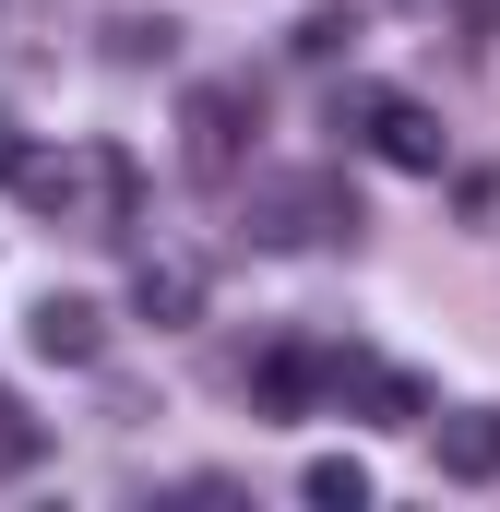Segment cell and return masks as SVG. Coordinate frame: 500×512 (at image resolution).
I'll return each mask as SVG.
<instances>
[{
	"mask_svg": "<svg viewBox=\"0 0 500 512\" xmlns=\"http://www.w3.org/2000/svg\"><path fill=\"white\" fill-rule=\"evenodd\" d=\"M12 191H24L36 215H60L72 239H131V227H143V167H131V143H72V155H36Z\"/></svg>",
	"mask_w": 500,
	"mask_h": 512,
	"instance_id": "cell-1",
	"label": "cell"
},
{
	"mask_svg": "<svg viewBox=\"0 0 500 512\" xmlns=\"http://www.w3.org/2000/svg\"><path fill=\"white\" fill-rule=\"evenodd\" d=\"M250 239H262V251L358 239V191H346V179H262V191H250Z\"/></svg>",
	"mask_w": 500,
	"mask_h": 512,
	"instance_id": "cell-2",
	"label": "cell"
},
{
	"mask_svg": "<svg viewBox=\"0 0 500 512\" xmlns=\"http://www.w3.org/2000/svg\"><path fill=\"white\" fill-rule=\"evenodd\" d=\"M250 131H262V96H250V84H191V96H179V155H191V179H239Z\"/></svg>",
	"mask_w": 500,
	"mask_h": 512,
	"instance_id": "cell-3",
	"label": "cell"
},
{
	"mask_svg": "<svg viewBox=\"0 0 500 512\" xmlns=\"http://www.w3.org/2000/svg\"><path fill=\"white\" fill-rule=\"evenodd\" d=\"M322 393L358 405L370 429H429V382L393 370V358H370V346H334V358H322Z\"/></svg>",
	"mask_w": 500,
	"mask_h": 512,
	"instance_id": "cell-4",
	"label": "cell"
},
{
	"mask_svg": "<svg viewBox=\"0 0 500 512\" xmlns=\"http://www.w3.org/2000/svg\"><path fill=\"white\" fill-rule=\"evenodd\" d=\"M203 298H215V274H203L191 251H143L131 262V322L179 334V322H203Z\"/></svg>",
	"mask_w": 500,
	"mask_h": 512,
	"instance_id": "cell-5",
	"label": "cell"
},
{
	"mask_svg": "<svg viewBox=\"0 0 500 512\" xmlns=\"http://www.w3.org/2000/svg\"><path fill=\"white\" fill-rule=\"evenodd\" d=\"M24 346H36V358H60V370H96V358H108V310L60 286V298H36V310H24Z\"/></svg>",
	"mask_w": 500,
	"mask_h": 512,
	"instance_id": "cell-6",
	"label": "cell"
},
{
	"mask_svg": "<svg viewBox=\"0 0 500 512\" xmlns=\"http://www.w3.org/2000/svg\"><path fill=\"white\" fill-rule=\"evenodd\" d=\"M370 155H381V167H405V179H441V155H453V131L429 120L417 96H381V108H370Z\"/></svg>",
	"mask_w": 500,
	"mask_h": 512,
	"instance_id": "cell-7",
	"label": "cell"
},
{
	"mask_svg": "<svg viewBox=\"0 0 500 512\" xmlns=\"http://www.w3.org/2000/svg\"><path fill=\"white\" fill-rule=\"evenodd\" d=\"M429 441H441V477H453V489H489V477H500V405L429 417Z\"/></svg>",
	"mask_w": 500,
	"mask_h": 512,
	"instance_id": "cell-8",
	"label": "cell"
},
{
	"mask_svg": "<svg viewBox=\"0 0 500 512\" xmlns=\"http://www.w3.org/2000/svg\"><path fill=\"white\" fill-rule=\"evenodd\" d=\"M250 393H262V417H298V405L322 393V358H310V346H262V370H250Z\"/></svg>",
	"mask_w": 500,
	"mask_h": 512,
	"instance_id": "cell-9",
	"label": "cell"
},
{
	"mask_svg": "<svg viewBox=\"0 0 500 512\" xmlns=\"http://www.w3.org/2000/svg\"><path fill=\"white\" fill-rule=\"evenodd\" d=\"M358 36H370V12H358V0H310V12H298V36H286V48H298V60H310V72H322V60H346V48H358Z\"/></svg>",
	"mask_w": 500,
	"mask_h": 512,
	"instance_id": "cell-10",
	"label": "cell"
},
{
	"mask_svg": "<svg viewBox=\"0 0 500 512\" xmlns=\"http://www.w3.org/2000/svg\"><path fill=\"white\" fill-rule=\"evenodd\" d=\"M108 60H120V72H167V60H179V24H167V12H108Z\"/></svg>",
	"mask_w": 500,
	"mask_h": 512,
	"instance_id": "cell-11",
	"label": "cell"
},
{
	"mask_svg": "<svg viewBox=\"0 0 500 512\" xmlns=\"http://www.w3.org/2000/svg\"><path fill=\"white\" fill-rule=\"evenodd\" d=\"M298 501H322V512H370V465H358V453H310V465H298Z\"/></svg>",
	"mask_w": 500,
	"mask_h": 512,
	"instance_id": "cell-12",
	"label": "cell"
},
{
	"mask_svg": "<svg viewBox=\"0 0 500 512\" xmlns=\"http://www.w3.org/2000/svg\"><path fill=\"white\" fill-rule=\"evenodd\" d=\"M36 465H48V417L0 382V477H36Z\"/></svg>",
	"mask_w": 500,
	"mask_h": 512,
	"instance_id": "cell-13",
	"label": "cell"
},
{
	"mask_svg": "<svg viewBox=\"0 0 500 512\" xmlns=\"http://www.w3.org/2000/svg\"><path fill=\"white\" fill-rule=\"evenodd\" d=\"M24 167H36V143H24V131L0 120V191H12V179H24Z\"/></svg>",
	"mask_w": 500,
	"mask_h": 512,
	"instance_id": "cell-14",
	"label": "cell"
}]
</instances>
